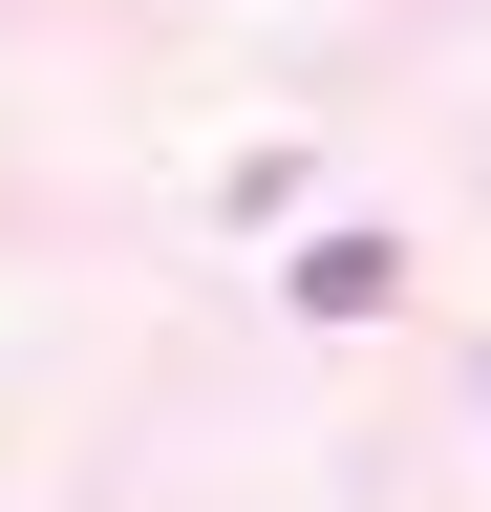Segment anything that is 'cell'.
<instances>
[{
	"instance_id": "1",
	"label": "cell",
	"mask_w": 491,
	"mask_h": 512,
	"mask_svg": "<svg viewBox=\"0 0 491 512\" xmlns=\"http://www.w3.org/2000/svg\"><path fill=\"white\" fill-rule=\"evenodd\" d=\"M385 278H406L385 235H321V256H299V320H385Z\"/></svg>"
}]
</instances>
